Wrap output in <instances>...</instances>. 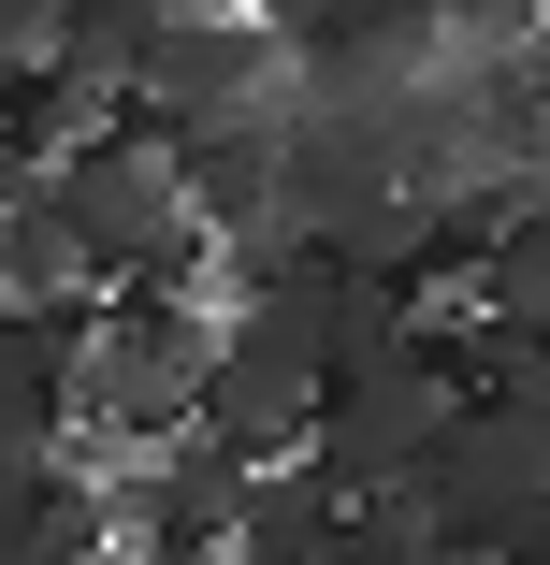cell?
<instances>
[{
    "label": "cell",
    "mask_w": 550,
    "mask_h": 565,
    "mask_svg": "<svg viewBox=\"0 0 550 565\" xmlns=\"http://www.w3.org/2000/svg\"><path fill=\"white\" fill-rule=\"evenodd\" d=\"M101 276H87V247H73V217H58V189H30L15 217H0V305H87Z\"/></svg>",
    "instance_id": "cell-11"
},
{
    "label": "cell",
    "mask_w": 550,
    "mask_h": 565,
    "mask_svg": "<svg viewBox=\"0 0 550 565\" xmlns=\"http://www.w3.org/2000/svg\"><path fill=\"white\" fill-rule=\"evenodd\" d=\"M450 420H464V377L434 363V333H406L391 363L334 377V406H319V449H304V465L363 508V493H406V479L434 465V435H450Z\"/></svg>",
    "instance_id": "cell-5"
},
{
    "label": "cell",
    "mask_w": 550,
    "mask_h": 565,
    "mask_svg": "<svg viewBox=\"0 0 550 565\" xmlns=\"http://www.w3.org/2000/svg\"><path fill=\"white\" fill-rule=\"evenodd\" d=\"M319 406H334V349H319L304 290H247L217 305V363H203V435L233 465H304Z\"/></svg>",
    "instance_id": "cell-2"
},
{
    "label": "cell",
    "mask_w": 550,
    "mask_h": 565,
    "mask_svg": "<svg viewBox=\"0 0 550 565\" xmlns=\"http://www.w3.org/2000/svg\"><path fill=\"white\" fill-rule=\"evenodd\" d=\"M0 565H30V551H15V536H0Z\"/></svg>",
    "instance_id": "cell-15"
},
{
    "label": "cell",
    "mask_w": 550,
    "mask_h": 565,
    "mask_svg": "<svg viewBox=\"0 0 550 565\" xmlns=\"http://www.w3.org/2000/svg\"><path fill=\"white\" fill-rule=\"evenodd\" d=\"M203 363H217V305L101 290V319H87V435H117V449L203 435Z\"/></svg>",
    "instance_id": "cell-4"
},
{
    "label": "cell",
    "mask_w": 550,
    "mask_h": 565,
    "mask_svg": "<svg viewBox=\"0 0 550 565\" xmlns=\"http://www.w3.org/2000/svg\"><path fill=\"white\" fill-rule=\"evenodd\" d=\"M348 493L319 465H261L247 479V522H233V565H348Z\"/></svg>",
    "instance_id": "cell-10"
},
{
    "label": "cell",
    "mask_w": 550,
    "mask_h": 565,
    "mask_svg": "<svg viewBox=\"0 0 550 565\" xmlns=\"http://www.w3.org/2000/svg\"><path fill=\"white\" fill-rule=\"evenodd\" d=\"M87 305H0V465H44L87 435Z\"/></svg>",
    "instance_id": "cell-8"
},
{
    "label": "cell",
    "mask_w": 550,
    "mask_h": 565,
    "mask_svg": "<svg viewBox=\"0 0 550 565\" xmlns=\"http://www.w3.org/2000/svg\"><path fill=\"white\" fill-rule=\"evenodd\" d=\"M247 102H290V30L247 15V0H174L160 44H145L131 117L145 131H188V117H247Z\"/></svg>",
    "instance_id": "cell-6"
},
{
    "label": "cell",
    "mask_w": 550,
    "mask_h": 565,
    "mask_svg": "<svg viewBox=\"0 0 550 565\" xmlns=\"http://www.w3.org/2000/svg\"><path fill=\"white\" fill-rule=\"evenodd\" d=\"M44 189H58V217H73V247H87L101 290H188V305H217V247H203V217L174 189V146L145 117L87 131Z\"/></svg>",
    "instance_id": "cell-1"
},
{
    "label": "cell",
    "mask_w": 550,
    "mask_h": 565,
    "mask_svg": "<svg viewBox=\"0 0 550 565\" xmlns=\"http://www.w3.org/2000/svg\"><path fill=\"white\" fill-rule=\"evenodd\" d=\"M464 305H478V319H507V333H550V203H521L507 233L478 247V276H464Z\"/></svg>",
    "instance_id": "cell-12"
},
{
    "label": "cell",
    "mask_w": 550,
    "mask_h": 565,
    "mask_svg": "<svg viewBox=\"0 0 550 565\" xmlns=\"http://www.w3.org/2000/svg\"><path fill=\"white\" fill-rule=\"evenodd\" d=\"M247 479H261V465H233L217 435H174V449H131L101 493H117V536H131L145 565H233Z\"/></svg>",
    "instance_id": "cell-7"
},
{
    "label": "cell",
    "mask_w": 550,
    "mask_h": 565,
    "mask_svg": "<svg viewBox=\"0 0 550 565\" xmlns=\"http://www.w3.org/2000/svg\"><path fill=\"white\" fill-rule=\"evenodd\" d=\"M44 15L58 0H0V58H44Z\"/></svg>",
    "instance_id": "cell-13"
},
{
    "label": "cell",
    "mask_w": 550,
    "mask_h": 565,
    "mask_svg": "<svg viewBox=\"0 0 550 565\" xmlns=\"http://www.w3.org/2000/svg\"><path fill=\"white\" fill-rule=\"evenodd\" d=\"M420 522L450 565H550V420L536 406H464L420 465Z\"/></svg>",
    "instance_id": "cell-3"
},
{
    "label": "cell",
    "mask_w": 550,
    "mask_h": 565,
    "mask_svg": "<svg viewBox=\"0 0 550 565\" xmlns=\"http://www.w3.org/2000/svg\"><path fill=\"white\" fill-rule=\"evenodd\" d=\"M30 189H44V160H30V146H15V131H0V217H15V203H30Z\"/></svg>",
    "instance_id": "cell-14"
},
{
    "label": "cell",
    "mask_w": 550,
    "mask_h": 565,
    "mask_svg": "<svg viewBox=\"0 0 550 565\" xmlns=\"http://www.w3.org/2000/svg\"><path fill=\"white\" fill-rule=\"evenodd\" d=\"M160 146H174V189H188V217H203V247H247V233H276L290 102H247V117H188V131H160Z\"/></svg>",
    "instance_id": "cell-9"
}]
</instances>
